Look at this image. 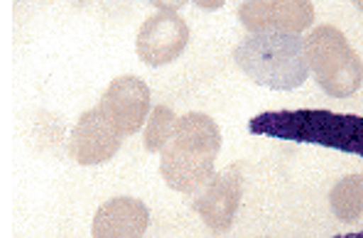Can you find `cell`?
<instances>
[{
  "label": "cell",
  "instance_id": "obj_12",
  "mask_svg": "<svg viewBox=\"0 0 363 238\" xmlns=\"http://www.w3.org/2000/svg\"><path fill=\"white\" fill-rule=\"evenodd\" d=\"M177 125V115L169 106H155L150 110V118L145 120V150L147 152H162V147L169 142Z\"/></svg>",
  "mask_w": 363,
  "mask_h": 238
},
{
  "label": "cell",
  "instance_id": "obj_7",
  "mask_svg": "<svg viewBox=\"0 0 363 238\" xmlns=\"http://www.w3.org/2000/svg\"><path fill=\"white\" fill-rule=\"evenodd\" d=\"M243 197V179L238 167H226L209 177V182L196 192L194 211L216 234H223L233 226Z\"/></svg>",
  "mask_w": 363,
  "mask_h": 238
},
{
  "label": "cell",
  "instance_id": "obj_2",
  "mask_svg": "<svg viewBox=\"0 0 363 238\" xmlns=\"http://www.w3.org/2000/svg\"><path fill=\"white\" fill-rule=\"evenodd\" d=\"M221 152V130L206 113H184L177 118L174 133L162 147L160 172L169 189L182 194L199 192L213 174Z\"/></svg>",
  "mask_w": 363,
  "mask_h": 238
},
{
  "label": "cell",
  "instance_id": "obj_8",
  "mask_svg": "<svg viewBox=\"0 0 363 238\" xmlns=\"http://www.w3.org/2000/svg\"><path fill=\"white\" fill-rule=\"evenodd\" d=\"M123 135L113 128L108 118L96 108H89L79 115L69 135V155L79 165H104L113 160V155L121 150Z\"/></svg>",
  "mask_w": 363,
  "mask_h": 238
},
{
  "label": "cell",
  "instance_id": "obj_10",
  "mask_svg": "<svg viewBox=\"0 0 363 238\" xmlns=\"http://www.w3.org/2000/svg\"><path fill=\"white\" fill-rule=\"evenodd\" d=\"M150 224V211L135 197H113L99 206L91 234L94 238H143Z\"/></svg>",
  "mask_w": 363,
  "mask_h": 238
},
{
  "label": "cell",
  "instance_id": "obj_1",
  "mask_svg": "<svg viewBox=\"0 0 363 238\" xmlns=\"http://www.w3.org/2000/svg\"><path fill=\"white\" fill-rule=\"evenodd\" d=\"M248 130L253 135L324 145L346 155L363 157V115L334 113L324 108L265 110L248 120Z\"/></svg>",
  "mask_w": 363,
  "mask_h": 238
},
{
  "label": "cell",
  "instance_id": "obj_3",
  "mask_svg": "<svg viewBox=\"0 0 363 238\" xmlns=\"http://www.w3.org/2000/svg\"><path fill=\"white\" fill-rule=\"evenodd\" d=\"M233 62L258 86L292 91L309 76L304 37L280 33H253L233 47Z\"/></svg>",
  "mask_w": 363,
  "mask_h": 238
},
{
  "label": "cell",
  "instance_id": "obj_5",
  "mask_svg": "<svg viewBox=\"0 0 363 238\" xmlns=\"http://www.w3.org/2000/svg\"><path fill=\"white\" fill-rule=\"evenodd\" d=\"M189 42V25L184 18L177 15L172 8H160L138 30L135 52L143 64L147 67H164L172 64L184 52Z\"/></svg>",
  "mask_w": 363,
  "mask_h": 238
},
{
  "label": "cell",
  "instance_id": "obj_11",
  "mask_svg": "<svg viewBox=\"0 0 363 238\" xmlns=\"http://www.w3.org/2000/svg\"><path fill=\"white\" fill-rule=\"evenodd\" d=\"M329 206L341 224H361L363 221V174H346L329 192ZM349 238H363L361 234H349Z\"/></svg>",
  "mask_w": 363,
  "mask_h": 238
},
{
  "label": "cell",
  "instance_id": "obj_9",
  "mask_svg": "<svg viewBox=\"0 0 363 238\" xmlns=\"http://www.w3.org/2000/svg\"><path fill=\"white\" fill-rule=\"evenodd\" d=\"M238 18L245 25V30L253 33H280V35H300L314 23L317 13L314 5L307 0H260V3H243L238 10Z\"/></svg>",
  "mask_w": 363,
  "mask_h": 238
},
{
  "label": "cell",
  "instance_id": "obj_4",
  "mask_svg": "<svg viewBox=\"0 0 363 238\" xmlns=\"http://www.w3.org/2000/svg\"><path fill=\"white\" fill-rule=\"evenodd\" d=\"M304 50L309 69H314V76L324 94L332 98H349L361 89L363 62L339 28L317 25L304 37Z\"/></svg>",
  "mask_w": 363,
  "mask_h": 238
},
{
  "label": "cell",
  "instance_id": "obj_6",
  "mask_svg": "<svg viewBox=\"0 0 363 238\" xmlns=\"http://www.w3.org/2000/svg\"><path fill=\"white\" fill-rule=\"evenodd\" d=\"M99 110L113 123V128L125 137L145 125L150 113V89L140 76H116L99 101Z\"/></svg>",
  "mask_w": 363,
  "mask_h": 238
},
{
  "label": "cell",
  "instance_id": "obj_13",
  "mask_svg": "<svg viewBox=\"0 0 363 238\" xmlns=\"http://www.w3.org/2000/svg\"><path fill=\"white\" fill-rule=\"evenodd\" d=\"M334 238H349V234H344V236H334Z\"/></svg>",
  "mask_w": 363,
  "mask_h": 238
}]
</instances>
